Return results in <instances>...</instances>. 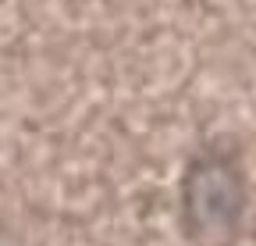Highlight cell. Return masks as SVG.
Returning <instances> with one entry per match:
<instances>
[{
  "label": "cell",
  "instance_id": "cell-2",
  "mask_svg": "<svg viewBox=\"0 0 256 246\" xmlns=\"http://www.w3.org/2000/svg\"><path fill=\"white\" fill-rule=\"evenodd\" d=\"M0 246H18V239H14L8 228H0Z\"/></svg>",
  "mask_w": 256,
  "mask_h": 246
},
{
  "label": "cell",
  "instance_id": "cell-1",
  "mask_svg": "<svg viewBox=\"0 0 256 246\" xmlns=\"http://www.w3.org/2000/svg\"><path fill=\"white\" fill-rule=\"evenodd\" d=\"M246 175L232 157L206 150L185 164L178 218L188 246H235L246 225Z\"/></svg>",
  "mask_w": 256,
  "mask_h": 246
}]
</instances>
